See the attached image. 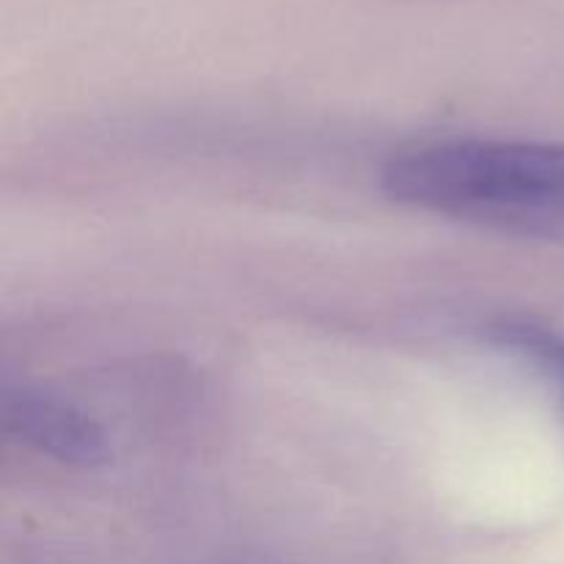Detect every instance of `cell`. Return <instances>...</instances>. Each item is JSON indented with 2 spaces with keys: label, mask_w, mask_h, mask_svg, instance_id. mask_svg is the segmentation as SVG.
<instances>
[{
  "label": "cell",
  "mask_w": 564,
  "mask_h": 564,
  "mask_svg": "<svg viewBox=\"0 0 564 564\" xmlns=\"http://www.w3.org/2000/svg\"><path fill=\"white\" fill-rule=\"evenodd\" d=\"M394 202L532 237H564V143L433 138L383 165Z\"/></svg>",
  "instance_id": "obj_1"
},
{
  "label": "cell",
  "mask_w": 564,
  "mask_h": 564,
  "mask_svg": "<svg viewBox=\"0 0 564 564\" xmlns=\"http://www.w3.org/2000/svg\"><path fill=\"white\" fill-rule=\"evenodd\" d=\"M3 427L14 441L64 466L97 468L110 457L102 424L69 400L42 389H6Z\"/></svg>",
  "instance_id": "obj_2"
},
{
  "label": "cell",
  "mask_w": 564,
  "mask_h": 564,
  "mask_svg": "<svg viewBox=\"0 0 564 564\" xmlns=\"http://www.w3.org/2000/svg\"><path fill=\"white\" fill-rule=\"evenodd\" d=\"M490 339L499 347L510 350L512 356L523 358L540 369L549 380H554L556 391H560L564 402V334L551 328V325H540L534 319H505V323L494 325Z\"/></svg>",
  "instance_id": "obj_3"
}]
</instances>
